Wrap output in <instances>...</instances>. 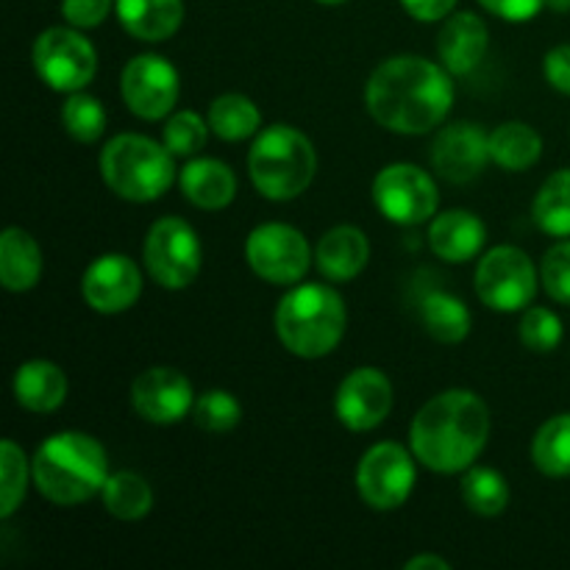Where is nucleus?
I'll use <instances>...</instances> for the list:
<instances>
[{
  "mask_svg": "<svg viewBox=\"0 0 570 570\" xmlns=\"http://www.w3.org/2000/svg\"><path fill=\"white\" fill-rule=\"evenodd\" d=\"M245 259L262 282L293 287L312 267V248L289 223H262L245 239Z\"/></svg>",
  "mask_w": 570,
  "mask_h": 570,
  "instance_id": "obj_12",
  "label": "nucleus"
},
{
  "mask_svg": "<svg viewBox=\"0 0 570 570\" xmlns=\"http://www.w3.org/2000/svg\"><path fill=\"white\" fill-rule=\"evenodd\" d=\"M120 26L142 42H165L184 22V0H115Z\"/></svg>",
  "mask_w": 570,
  "mask_h": 570,
  "instance_id": "obj_23",
  "label": "nucleus"
},
{
  "mask_svg": "<svg viewBox=\"0 0 570 570\" xmlns=\"http://www.w3.org/2000/svg\"><path fill=\"white\" fill-rule=\"evenodd\" d=\"M488 245V226L479 215L468 209H449L432 217L429 226V248L449 265H465L476 259Z\"/></svg>",
  "mask_w": 570,
  "mask_h": 570,
  "instance_id": "obj_19",
  "label": "nucleus"
},
{
  "mask_svg": "<svg viewBox=\"0 0 570 570\" xmlns=\"http://www.w3.org/2000/svg\"><path fill=\"white\" fill-rule=\"evenodd\" d=\"M488 26L473 11H456L443 20L438 33V59L451 76H468L482 65L488 53Z\"/></svg>",
  "mask_w": 570,
  "mask_h": 570,
  "instance_id": "obj_18",
  "label": "nucleus"
},
{
  "mask_svg": "<svg viewBox=\"0 0 570 570\" xmlns=\"http://www.w3.org/2000/svg\"><path fill=\"white\" fill-rule=\"evenodd\" d=\"M540 284L551 301L570 306V239H560L540 262Z\"/></svg>",
  "mask_w": 570,
  "mask_h": 570,
  "instance_id": "obj_37",
  "label": "nucleus"
},
{
  "mask_svg": "<svg viewBox=\"0 0 570 570\" xmlns=\"http://www.w3.org/2000/svg\"><path fill=\"white\" fill-rule=\"evenodd\" d=\"M317 3H323V6H340V3H345V0H317Z\"/></svg>",
  "mask_w": 570,
  "mask_h": 570,
  "instance_id": "obj_44",
  "label": "nucleus"
},
{
  "mask_svg": "<svg viewBox=\"0 0 570 570\" xmlns=\"http://www.w3.org/2000/svg\"><path fill=\"white\" fill-rule=\"evenodd\" d=\"M11 390H14V401L22 410L33 412V415H50L67 401L70 382L56 362L31 360L17 367Z\"/></svg>",
  "mask_w": 570,
  "mask_h": 570,
  "instance_id": "obj_22",
  "label": "nucleus"
},
{
  "mask_svg": "<svg viewBox=\"0 0 570 570\" xmlns=\"http://www.w3.org/2000/svg\"><path fill=\"white\" fill-rule=\"evenodd\" d=\"M42 278V248L26 228L0 234V284L9 293H28Z\"/></svg>",
  "mask_w": 570,
  "mask_h": 570,
  "instance_id": "obj_24",
  "label": "nucleus"
},
{
  "mask_svg": "<svg viewBox=\"0 0 570 570\" xmlns=\"http://www.w3.org/2000/svg\"><path fill=\"white\" fill-rule=\"evenodd\" d=\"M412 449L399 443H376L362 454L356 465V490L362 501L376 512H393L410 501L417 482V465Z\"/></svg>",
  "mask_w": 570,
  "mask_h": 570,
  "instance_id": "obj_10",
  "label": "nucleus"
},
{
  "mask_svg": "<svg viewBox=\"0 0 570 570\" xmlns=\"http://www.w3.org/2000/svg\"><path fill=\"white\" fill-rule=\"evenodd\" d=\"M98 165L106 187L131 204L159 200L178 181L176 156L165 142H156L145 134L111 137L100 150Z\"/></svg>",
  "mask_w": 570,
  "mask_h": 570,
  "instance_id": "obj_6",
  "label": "nucleus"
},
{
  "mask_svg": "<svg viewBox=\"0 0 570 570\" xmlns=\"http://www.w3.org/2000/svg\"><path fill=\"white\" fill-rule=\"evenodd\" d=\"M543 156V137L529 122L510 120L490 131V159L507 173H527Z\"/></svg>",
  "mask_w": 570,
  "mask_h": 570,
  "instance_id": "obj_25",
  "label": "nucleus"
},
{
  "mask_svg": "<svg viewBox=\"0 0 570 570\" xmlns=\"http://www.w3.org/2000/svg\"><path fill=\"white\" fill-rule=\"evenodd\" d=\"M490 14L507 22H529L546 9V0H479Z\"/></svg>",
  "mask_w": 570,
  "mask_h": 570,
  "instance_id": "obj_39",
  "label": "nucleus"
},
{
  "mask_svg": "<svg viewBox=\"0 0 570 570\" xmlns=\"http://www.w3.org/2000/svg\"><path fill=\"white\" fill-rule=\"evenodd\" d=\"M178 187L184 198L204 212H220L237 198V176L232 167L212 156L189 159L178 173Z\"/></svg>",
  "mask_w": 570,
  "mask_h": 570,
  "instance_id": "obj_21",
  "label": "nucleus"
},
{
  "mask_svg": "<svg viewBox=\"0 0 570 570\" xmlns=\"http://www.w3.org/2000/svg\"><path fill=\"white\" fill-rule=\"evenodd\" d=\"M401 6L417 22H443L454 11L456 0H401Z\"/></svg>",
  "mask_w": 570,
  "mask_h": 570,
  "instance_id": "obj_41",
  "label": "nucleus"
},
{
  "mask_svg": "<svg viewBox=\"0 0 570 570\" xmlns=\"http://www.w3.org/2000/svg\"><path fill=\"white\" fill-rule=\"evenodd\" d=\"M490 159V134L479 122H451L434 137L432 167L451 184H471Z\"/></svg>",
  "mask_w": 570,
  "mask_h": 570,
  "instance_id": "obj_17",
  "label": "nucleus"
},
{
  "mask_svg": "<svg viewBox=\"0 0 570 570\" xmlns=\"http://www.w3.org/2000/svg\"><path fill=\"white\" fill-rule=\"evenodd\" d=\"M532 462L543 476H570V412L549 417L532 440Z\"/></svg>",
  "mask_w": 570,
  "mask_h": 570,
  "instance_id": "obj_30",
  "label": "nucleus"
},
{
  "mask_svg": "<svg viewBox=\"0 0 570 570\" xmlns=\"http://www.w3.org/2000/svg\"><path fill=\"white\" fill-rule=\"evenodd\" d=\"M33 488L56 507H78L95 499L109 479L106 449L87 432H56L31 460Z\"/></svg>",
  "mask_w": 570,
  "mask_h": 570,
  "instance_id": "obj_3",
  "label": "nucleus"
},
{
  "mask_svg": "<svg viewBox=\"0 0 570 570\" xmlns=\"http://www.w3.org/2000/svg\"><path fill=\"white\" fill-rule=\"evenodd\" d=\"M423 328L443 345H460L471 334V312L456 295L434 289L421 304Z\"/></svg>",
  "mask_w": 570,
  "mask_h": 570,
  "instance_id": "obj_28",
  "label": "nucleus"
},
{
  "mask_svg": "<svg viewBox=\"0 0 570 570\" xmlns=\"http://www.w3.org/2000/svg\"><path fill=\"white\" fill-rule=\"evenodd\" d=\"M131 406L142 421L170 426L193 415V382L176 367H148L131 384Z\"/></svg>",
  "mask_w": 570,
  "mask_h": 570,
  "instance_id": "obj_16",
  "label": "nucleus"
},
{
  "mask_svg": "<svg viewBox=\"0 0 570 570\" xmlns=\"http://www.w3.org/2000/svg\"><path fill=\"white\" fill-rule=\"evenodd\" d=\"M142 295V271L126 254H104L81 276V298L100 315H120Z\"/></svg>",
  "mask_w": 570,
  "mask_h": 570,
  "instance_id": "obj_15",
  "label": "nucleus"
},
{
  "mask_svg": "<svg viewBox=\"0 0 570 570\" xmlns=\"http://www.w3.org/2000/svg\"><path fill=\"white\" fill-rule=\"evenodd\" d=\"M120 95L139 120H161L173 115L181 98V76L165 56L139 53L122 67Z\"/></svg>",
  "mask_w": 570,
  "mask_h": 570,
  "instance_id": "obj_13",
  "label": "nucleus"
},
{
  "mask_svg": "<svg viewBox=\"0 0 570 570\" xmlns=\"http://www.w3.org/2000/svg\"><path fill=\"white\" fill-rule=\"evenodd\" d=\"M317 150L304 131L287 122H273L256 134L248 150V176L267 200H295L312 187Z\"/></svg>",
  "mask_w": 570,
  "mask_h": 570,
  "instance_id": "obj_5",
  "label": "nucleus"
},
{
  "mask_svg": "<svg viewBox=\"0 0 570 570\" xmlns=\"http://www.w3.org/2000/svg\"><path fill=\"white\" fill-rule=\"evenodd\" d=\"M373 204L395 226H421L438 215L440 189L423 167L393 161L373 178Z\"/></svg>",
  "mask_w": 570,
  "mask_h": 570,
  "instance_id": "obj_11",
  "label": "nucleus"
},
{
  "mask_svg": "<svg viewBox=\"0 0 570 570\" xmlns=\"http://www.w3.org/2000/svg\"><path fill=\"white\" fill-rule=\"evenodd\" d=\"M31 482L33 471L26 451L14 440H3L0 443V518L3 521H9L20 510Z\"/></svg>",
  "mask_w": 570,
  "mask_h": 570,
  "instance_id": "obj_32",
  "label": "nucleus"
},
{
  "mask_svg": "<svg viewBox=\"0 0 570 570\" xmlns=\"http://www.w3.org/2000/svg\"><path fill=\"white\" fill-rule=\"evenodd\" d=\"M523 348L534 354H551L562 343V321L549 306H527L518 326Z\"/></svg>",
  "mask_w": 570,
  "mask_h": 570,
  "instance_id": "obj_36",
  "label": "nucleus"
},
{
  "mask_svg": "<svg viewBox=\"0 0 570 570\" xmlns=\"http://www.w3.org/2000/svg\"><path fill=\"white\" fill-rule=\"evenodd\" d=\"M115 9V0H61V17L72 28H98Z\"/></svg>",
  "mask_w": 570,
  "mask_h": 570,
  "instance_id": "obj_38",
  "label": "nucleus"
},
{
  "mask_svg": "<svg viewBox=\"0 0 570 570\" xmlns=\"http://www.w3.org/2000/svg\"><path fill=\"white\" fill-rule=\"evenodd\" d=\"M476 295L493 312H523L538 295L540 271L532 256L518 245H495L484 250L476 265Z\"/></svg>",
  "mask_w": 570,
  "mask_h": 570,
  "instance_id": "obj_8",
  "label": "nucleus"
},
{
  "mask_svg": "<svg viewBox=\"0 0 570 570\" xmlns=\"http://www.w3.org/2000/svg\"><path fill=\"white\" fill-rule=\"evenodd\" d=\"M460 495L471 512L482 518H495L510 504V484H507L504 473H499L495 468L471 465L460 482Z\"/></svg>",
  "mask_w": 570,
  "mask_h": 570,
  "instance_id": "obj_31",
  "label": "nucleus"
},
{
  "mask_svg": "<svg viewBox=\"0 0 570 570\" xmlns=\"http://www.w3.org/2000/svg\"><path fill=\"white\" fill-rule=\"evenodd\" d=\"M393 382L379 367H356L334 393V415L348 432H373L393 412Z\"/></svg>",
  "mask_w": 570,
  "mask_h": 570,
  "instance_id": "obj_14",
  "label": "nucleus"
},
{
  "mask_svg": "<svg viewBox=\"0 0 570 570\" xmlns=\"http://www.w3.org/2000/svg\"><path fill=\"white\" fill-rule=\"evenodd\" d=\"M104 510L122 523L142 521L154 510V488L148 479L134 471L109 473L104 490H100Z\"/></svg>",
  "mask_w": 570,
  "mask_h": 570,
  "instance_id": "obj_26",
  "label": "nucleus"
},
{
  "mask_svg": "<svg viewBox=\"0 0 570 570\" xmlns=\"http://www.w3.org/2000/svg\"><path fill=\"white\" fill-rule=\"evenodd\" d=\"M365 106L387 131L421 137L445 122L454 106V81L440 61L415 53L390 56L367 78Z\"/></svg>",
  "mask_w": 570,
  "mask_h": 570,
  "instance_id": "obj_1",
  "label": "nucleus"
},
{
  "mask_svg": "<svg viewBox=\"0 0 570 570\" xmlns=\"http://www.w3.org/2000/svg\"><path fill=\"white\" fill-rule=\"evenodd\" d=\"M61 126L70 134L76 142L92 145L104 137L106 131V109L95 95L72 92L67 95L65 106H61Z\"/></svg>",
  "mask_w": 570,
  "mask_h": 570,
  "instance_id": "obj_33",
  "label": "nucleus"
},
{
  "mask_svg": "<svg viewBox=\"0 0 570 570\" xmlns=\"http://www.w3.org/2000/svg\"><path fill=\"white\" fill-rule=\"evenodd\" d=\"M145 271L159 287L187 289L204 267L198 232L181 217H159L142 245Z\"/></svg>",
  "mask_w": 570,
  "mask_h": 570,
  "instance_id": "obj_9",
  "label": "nucleus"
},
{
  "mask_svg": "<svg viewBox=\"0 0 570 570\" xmlns=\"http://www.w3.org/2000/svg\"><path fill=\"white\" fill-rule=\"evenodd\" d=\"M367 262H371V243L356 226L328 228L315 245V265L326 282H351L365 271Z\"/></svg>",
  "mask_w": 570,
  "mask_h": 570,
  "instance_id": "obj_20",
  "label": "nucleus"
},
{
  "mask_svg": "<svg viewBox=\"0 0 570 570\" xmlns=\"http://www.w3.org/2000/svg\"><path fill=\"white\" fill-rule=\"evenodd\" d=\"M406 570H451V562L438 554H417L404 566Z\"/></svg>",
  "mask_w": 570,
  "mask_h": 570,
  "instance_id": "obj_42",
  "label": "nucleus"
},
{
  "mask_svg": "<svg viewBox=\"0 0 570 570\" xmlns=\"http://www.w3.org/2000/svg\"><path fill=\"white\" fill-rule=\"evenodd\" d=\"M546 81L557 89V92L570 95V45H557L546 53L543 59Z\"/></svg>",
  "mask_w": 570,
  "mask_h": 570,
  "instance_id": "obj_40",
  "label": "nucleus"
},
{
  "mask_svg": "<svg viewBox=\"0 0 570 570\" xmlns=\"http://www.w3.org/2000/svg\"><path fill=\"white\" fill-rule=\"evenodd\" d=\"M209 128L215 137L226 142H243V139L256 137L262 131V111L248 95L226 92L217 95L209 104Z\"/></svg>",
  "mask_w": 570,
  "mask_h": 570,
  "instance_id": "obj_27",
  "label": "nucleus"
},
{
  "mask_svg": "<svg viewBox=\"0 0 570 570\" xmlns=\"http://www.w3.org/2000/svg\"><path fill=\"white\" fill-rule=\"evenodd\" d=\"M348 309L328 284H293L276 306V334L284 348L301 360H323L343 343Z\"/></svg>",
  "mask_w": 570,
  "mask_h": 570,
  "instance_id": "obj_4",
  "label": "nucleus"
},
{
  "mask_svg": "<svg viewBox=\"0 0 570 570\" xmlns=\"http://www.w3.org/2000/svg\"><path fill=\"white\" fill-rule=\"evenodd\" d=\"M490 410L471 390H445L417 410L410 449L434 473H465L490 440Z\"/></svg>",
  "mask_w": 570,
  "mask_h": 570,
  "instance_id": "obj_2",
  "label": "nucleus"
},
{
  "mask_svg": "<svg viewBox=\"0 0 570 570\" xmlns=\"http://www.w3.org/2000/svg\"><path fill=\"white\" fill-rule=\"evenodd\" d=\"M195 426L209 434H226L243 421V404L228 390H206L193 406Z\"/></svg>",
  "mask_w": 570,
  "mask_h": 570,
  "instance_id": "obj_34",
  "label": "nucleus"
},
{
  "mask_svg": "<svg viewBox=\"0 0 570 570\" xmlns=\"http://www.w3.org/2000/svg\"><path fill=\"white\" fill-rule=\"evenodd\" d=\"M31 61L37 76L61 95L81 92L98 72V50L81 28L72 26L45 28L33 39Z\"/></svg>",
  "mask_w": 570,
  "mask_h": 570,
  "instance_id": "obj_7",
  "label": "nucleus"
},
{
  "mask_svg": "<svg viewBox=\"0 0 570 570\" xmlns=\"http://www.w3.org/2000/svg\"><path fill=\"white\" fill-rule=\"evenodd\" d=\"M546 6L554 11H560V14H566V11H570V0H546Z\"/></svg>",
  "mask_w": 570,
  "mask_h": 570,
  "instance_id": "obj_43",
  "label": "nucleus"
},
{
  "mask_svg": "<svg viewBox=\"0 0 570 570\" xmlns=\"http://www.w3.org/2000/svg\"><path fill=\"white\" fill-rule=\"evenodd\" d=\"M212 128L209 120L198 115V111H173L165 122V131H161V142L170 148L173 156H195L209 139Z\"/></svg>",
  "mask_w": 570,
  "mask_h": 570,
  "instance_id": "obj_35",
  "label": "nucleus"
},
{
  "mask_svg": "<svg viewBox=\"0 0 570 570\" xmlns=\"http://www.w3.org/2000/svg\"><path fill=\"white\" fill-rule=\"evenodd\" d=\"M532 217L540 232L549 237H570V167L546 178L543 187L534 195Z\"/></svg>",
  "mask_w": 570,
  "mask_h": 570,
  "instance_id": "obj_29",
  "label": "nucleus"
}]
</instances>
